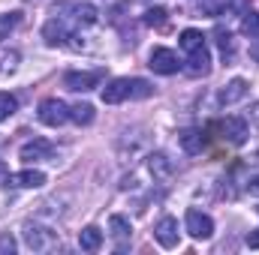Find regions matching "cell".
<instances>
[{
	"mask_svg": "<svg viewBox=\"0 0 259 255\" xmlns=\"http://www.w3.org/2000/svg\"><path fill=\"white\" fill-rule=\"evenodd\" d=\"M154 93V87L145 81V78H112L106 87H103V102L106 105H118V102H127V99H148Z\"/></svg>",
	"mask_w": 259,
	"mask_h": 255,
	"instance_id": "1",
	"label": "cell"
},
{
	"mask_svg": "<svg viewBox=\"0 0 259 255\" xmlns=\"http://www.w3.org/2000/svg\"><path fill=\"white\" fill-rule=\"evenodd\" d=\"M21 240H24V246H27L30 252H52V249H58L61 234L36 216V219H27V222L21 225Z\"/></svg>",
	"mask_w": 259,
	"mask_h": 255,
	"instance_id": "2",
	"label": "cell"
},
{
	"mask_svg": "<svg viewBox=\"0 0 259 255\" xmlns=\"http://www.w3.org/2000/svg\"><path fill=\"white\" fill-rule=\"evenodd\" d=\"M103 81V69H72L64 75V87L72 93H88Z\"/></svg>",
	"mask_w": 259,
	"mask_h": 255,
	"instance_id": "3",
	"label": "cell"
},
{
	"mask_svg": "<svg viewBox=\"0 0 259 255\" xmlns=\"http://www.w3.org/2000/svg\"><path fill=\"white\" fill-rule=\"evenodd\" d=\"M72 21L69 18H49L46 21V27H42V39H46V45H52V48H58V45H69V39H72Z\"/></svg>",
	"mask_w": 259,
	"mask_h": 255,
	"instance_id": "4",
	"label": "cell"
},
{
	"mask_svg": "<svg viewBox=\"0 0 259 255\" xmlns=\"http://www.w3.org/2000/svg\"><path fill=\"white\" fill-rule=\"evenodd\" d=\"M36 114H39V120L46 126H64L66 120H69V105H66L64 99H58V96H49V99L39 102Z\"/></svg>",
	"mask_w": 259,
	"mask_h": 255,
	"instance_id": "5",
	"label": "cell"
},
{
	"mask_svg": "<svg viewBox=\"0 0 259 255\" xmlns=\"http://www.w3.org/2000/svg\"><path fill=\"white\" fill-rule=\"evenodd\" d=\"M184 228H187V234L196 237V240H208V237L214 234V219H211L208 213H202V210L190 207L187 216H184Z\"/></svg>",
	"mask_w": 259,
	"mask_h": 255,
	"instance_id": "6",
	"label": "cell"
},
{
	"mask_svg": "<svg viewBox=\"0 0 259 255\" xmlns=\"http://www.w3.org/2000/svg\"><path fill=\"white\" fill-rule=\"evenodd\" d=\"M145 165H148V174H151L157 183H166V180L175 174V165H172V159H169L163 150L148 153V156H145Z\"/></svg>",
	"mask_w": 259,
	"mask_h": 255,
	"instance_id": "7",
	"label": "cell"
},
{
	"mask_svg": "<svg viewBox=\"0 0 259 255\" xmlns=\"http://www.w3.org/2000/svg\"><path fill=\"white\" fill-rule=\"evenodd\" d=\"M148 66L157 72V75H175L181 63H178V54L172 48H154L151 57H148Z\"/></svg>",
	"mask_w": 259,
	"mask_h": 255,
	"instance_id": "8",
	"label": "cell"
},
{
	"mask_svg": "<svg viewBox=\"0 0 259 255\" xmlns=\"http://www.w3.org/2000/svg\"><path fill=\"white\" fill-rule=\"evenodd\" d=\"M18 156H21V162H49V159H55V144L46 138H33L21 147Z\"/></svg>",
	"mask_w": 259,
	"mask_h": 255,
	"instance_id": "9",
	"label": "cell"
},
{
	"mask_svg": "<svg viewBox=\"0 0 259 255\" xmlns=\"http://www.w3.org/2000/svg\"><path fill=\"white\" fill-rule=\"evenodd\" d=\"M154 240H157L163 249H175V246H178V240H181V234H178V219L163 216V219L154 225Z\"/></svg>",
	"mask_w": 259,
	"mask_h": 255,
	"instance_id": "10",
	"label": "cell"
},
{
	"mask_svg": "<svg viewBox=\"0 0 259 255\" xmlns=\"http://www.w3.org/2000/svg\"><path fill=\"white\" fill-rule=\"evenodd\" d=\"M220 132H223V138H226L229 144H244L247 135H250V126H247L244 117H226V120L220 123Z\"/></svg>",
	"mask_w": 259,
	"mask_h": 255,
	"instance_id": "11",
	"label": "cell"
},
{
	"mask_svg": "<svg viewBox=\"0 0 259 255\" xmlns=\"http://www.w3.org/2000/svg\"><path fill=\"white\" fill-rule=\"evenodd\" d=\"M244 96H247V81H244V78H232V81L217 93L220 105H235V102H241Z\"/></svg>",
	"mask_w": 259,
	"mask_h": 255,
	"instance_id": "12",
	"label": "cell"
},
{
	"mask_svg": "<svg viewBox=\"0 0 259 255\" xmlns=\"http://www.w3.org/2000/svg\"><path fill=\"white\" fill-rule=\"evenodd\" d=\"M187 72H190L193 78H202V75L211 72V54H208L205 45H202L199 51H190V54H187Z\"/></svg>",
	"mask_w": 259,
	"mask_h": 255,
	"instance_id": "13",
	"label": "cell"
},
{
	"mask_svg": "<svg viewBox=\"0 0 259 255\" xmlns=\"http://www.w3.org/2000/svg\"><path fill=\"white\" fill-rule=\"evenodd\" d=\"M97 6L94 3H78L75 0V6H72V15H69V21H72V27H91V24H97Z\"/></svg>",
	"mask_w": 259,
	"mask_h": 255,
	"instance_id": "14",
	"label": "cell"
},
{
	"mask_svg": "<svg viewBox=\"0 0 259 255\" xmlns=\"http://www.w3.org/2000/svg\"><path fill=\"white\" fill-rule=\"evenodd\" d=\"M9 183L12 186H18V189H39L42 183H46V174L42 171H18V174H12L9 177Z\"/></svg>",
	"mask_w": 259,
	"mask_h": 255,
	"instance_id": "15",
	"label": "cell"
},
{
	"mask_svg": "<svg viewBox=\"0 0 259 255\" xmlns=\"http://www.w3.org/2000/svg\"><path fill=\"white\" fill-rule=\"evenodd\" d=\"M78 246H81L84 252H97V249L103 246V231H100L97 225L81 228V231H78Z\"/></svg>",
	"mask_w": 259,
	"mask_h": 255,
	"instance_id": "16",
	"label": "cell"
},
{
	"mask_svg": "<svg viewBox=\"0 0 259 255\" xmlns=\"http://www.w3.org/2000/svg\"><path fill=\"white\" fill-rule=\"evenodd\" d=\"M178 144L187 153H202L205 150V135L199 129H184V132H178Z\"/></svg>",
	"mask_w": 259,
	"mask_h": 255,
	"instance_id": "17",
	"label": "cell"
},
{
	"mask_svg": "<svg viewBox=\"0 0 259 255\" xmlns=\"http://www.w3.org/2000/svg\"><path fill=\"white\" fill-rule=\"evenodd\" d=\"M18 63H21V54L15 48H0V78H9L18 72Z\"/></svg>",
	"mask_w": 259,
	"mask_h": 255,
	"instance_id": "18",
	"label": "cell"
},
{
	"mask_svg": "<svg viewBox=\"0 0 259 255\" xmlns=\"http://www.w3.org/2000/svg\"><path fill=\"white\" fill-rule=\"evenodd\" d=\"M109 231H112V237L118 240V243H124L130 234H133V225H130L127 216H121V213H115L112 219H109Z\"/></svg>",
	"mask_w": 259,
	"mask_h": 255,
	"instance_id": "19",
	"label": "cell"
},
{
	"mask_svg": "<svg viewBox=\"0 0 259 255\" xmlns=\"http://www.w3.org/2000/svg\"><path fill=\"white\" fill-rule=\"evenodd\" d=\"M178 45L190 54V51H199L202 45H205V36H202V30H193V27H187L181 36H178Z\"/></svg>",
	"mask_w": 259,
	"mask_h": 255,
	"instance_id": "20",
	"label": "cell"
},
{
	"mask_svg": "<svg viewBox=\"0 0 259 255\" xmlns=\"http://www.w3.org/2000/svg\"><path fill=\"white\" fill-rule=\"evenodd\" d=\"M214 39H217V45H220L223 60H232V54H235V39H232V33H229L226 27H217V30H214Z\"/></svg>",
	"mask_w": 259,
	"mask_h": 255,
	"instance_id": "21",
	"label": "cell"
},
{
	"mask_svg": "<svg viewBox=\"0 0 259 255\" xmlns=\"http://www.w3.org/2000/svg\"><path fill=\"white\" fill-rule=\"evenodd\" d=\"M69 120H72L75 126H88V123H94V105H88V102L72 105V108H69Z\"/></svg>",
	"mask_w": 259,
	"mask_h": 255,
	"instance_id": "22",
	"label": "cell"
},
{
	"mask_svg": "<svg viewBox=\"0 0 259 255\" xmlns=\"http://www.w3.org/2000/svg\"><path fill=\"white\" fill-rule=\"evenodd\" d=\"M18 24H21V12H18V9H12V12H0V42L9 39V33H12Z\"/></svg>",
	"mask_w": 259,
	"mask_h": 255,
	"instance_id": "23",
	"label": "cell"
},
{
	"mask_svg": "<svg viewBox=\"0 0 259 255\" xmlns=\"http://www.w3.org/2000/svg\"><path fill=\"white\" fill-rule=\"evenodd\" d=\"M15 111H18V99H15L12 93H6V90H3V93H0V123H3V120H9Z\"/></svg>",
	"mask_w": 259,
	"mask_h": 255,
	"instance_id": "24",
	"label": "cell"
},
{
	"mask_svg": "<svg viewBox=\"0 0 259 255\" xmlns=\"http://www.w3.org/2000/svg\"><path fill=\"white\" fill-rule=\"evenodd\" d=\"M232 6V0H199V12L205 15H223Z\"/></svg>",
	"mask_w": 259,
	"mask_h": 255,
	"instance_id": "25",
	"label": "cell"
},
{
	"mask_svg": "<svg viewBox=\"0 0 259 255\" xmlns=\"http://www.w3.org/2000/svg\"><path fill=\"white\" fill-rule=\"evenodd\" d=\"M241 33L247 39H259V12H247L241 18Z\"/></svg>",
	"mask_w": 259,
	"mask_h": 255,
	"instance_id": "26",
	"label": "cell"
},
{
	"mask_svg": "<svg viewBox=\"0 0 259 255\" xmlns=\"http://www.w3.org/2000/svg\"><path fill=\"white\" fill-rule=\"evenodd\" d=\"M145 24L148 27H163L166 24V9H160V6L157 9H148L145 12Z\"/></svg>",
	"mask_w": 259,
	"mask_h": 255,
	"instance_id": "27",
	"label": "cell"
},
{
	"mask_svg": "<svg viewBox=\"0 0 259 255\" xmlns=\"http://www.w3.org/2000/svg\"><path fill=\"white\" fill-rule=\"evenodd\" d=\"M15 249H18V243H15V237H12L9 231H3V234H0V255H12Z\"/></svg>",
	"mask_w": 259,
	"mask_h": 255,
	"instance_id": "28",
	"label": "cell"
},
{
	"mask_svg": "<svg viewBox=\"0 0 259 255\" xmlns=\"http://www.w3.org/2000/svg\"><path fill=\"white\" fill-rule=\"evenodd\" d=\"M244 243H247L250 249H259V231H250V234L244 237Z\"/></svg>",
	"mask_w": 259,
	"mask_h": 255,
	"instance_id": "29",
	"label": "cell"
},
{
	"mask_svg": "<svg viewBox=\"0 0 259 255\" xmlns=\"http://www.w3.org/2000/svg\"><path fill=\"white\" fill-rule=\"evenodd\" d=\"M247 189H250V195H259V174L250 180V183H247Z\"/></svg>",
	"mask_w": 259,
	"mask_h": 255,
	"instance_id": "30",
	"label": "cell"
},
{
	"mask_svg": "<svg viewBox=\"0 0 259 255\" xmlns=\"http://www.w3.org/2000/svg\"><path fill=\"white\" fill-rule=\"evenodd\" d=\"M253 117H256V123H259V105H256V114H253Z\"/></svg>",
	"mask_w": 259,
	"mask_h": 255,
	"instance_id": "31",
	"label": "cell"
},
{
	"mask_svg": "<svg viewBox=\"0 0 259 255\" xmlns=\"http://www.w3.org/2000/svg\"><path fill=\"white\" fill-rule=\"evenodd\" d=\"M24 3H36V0H24Z\"/></svg>",
	"mask_w": 259,
	"mask_h": 255,
	"instance_id": "32",
	"label": "cell"
}]
</instances>
